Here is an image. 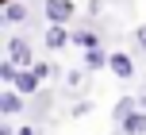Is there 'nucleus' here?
<instances>
[{
    "instance_id": "obj_5",
    "label": "nucleus",
    "mask_w": 146,
    "mask_h": 135,
    "mask_svg": "<svg viewBox=\"0 0 146 135\" xmlns=\"http://www.w3.org/2000/svg\"><path fill=\"white\" fill-rule=\"evenodd\" d=\"M66 43H69V31L62 27V23H50V31H46V46L58 50V46H66Z\"/></svg>"
},
{
    "instance_id": "obj_2",
    "label": "nucleus",
    "mask_w": 146,
    "mask_h": 135,
    "mask_svg": "<svg viewBox=\"0 0 146 135\" xmlns=\"http://www.w3.org/2000/svg\"><path fill=\"white\" fill-rule=\"evenodd\" d=\"M69 15H73V0H46V19L50 23H62L66 27Z\"/></svg>"
},
{
    "instance_id": "obj_6",
    "label": "nucleus",
    "mask_w": 146,
    "mask_h": 135,
    "mask_svg": "<svg viewBox=\"0 0 146 135\" xmlns=\"http://www.w3.org/2000/svg\"><path fill=\"white\" fill-rule=\"evenodd\" d=\"M19 108H23V97H19L15 89H8L4 97H0V112H4V116H15Z\"/></svg>"
},
{
    "instance_id": "obj_9",
    "label": "nucleus",
    "mask_w": 146,
    "mask_h": 135,
    "mask_svg": "<svg viewBox=\"0 0 146 135\" xmlns=\"http://www.w3.org/2000/svg\"><path fill=\"white\" fill-rule=\"evenodd\" d=\"M4 19H8V23L27 19V8H23V4H8V8H4Z\"/></svg>"
},
{
    "instance_id": "obj_7",
    "label": "nucleus",
    "mask_w": 146,
    "mask_h": 135,
    "mask_svg": "<svg viewBox=\"0 0 146 135\" xmlns=\"http://www.w3.org/2000/svg\"><path fill=\"white\" fill-rule=\"evenodd\" d=\"M123 131H127V135H142V131H146V112H131V116L123 120Z\"/></svg>"
},
{
    "instance_id": "obj_14",
    "label": "nucleus",
    "mask_w": 146,
    "mask_h": 135,
    "mask_svg": "<svg viewBox=\"0 0 146 135\" xmlns=\"http://www.w3.org/2000/svg\"><path fill=\"white\" fill-rule=\"evenodd\" d=\"M15 135H35V128H19V131H15Z\"/></svg>"
},
{
    "instance_id": "obj_1",
    "label": "nucleus",
    "mask_w": 146,
    "mask_h": 135,
    "mask_svg": "<svg viewBox=\"0 0 146 135\" xmlns=\"http://www.w3.org/2000/svg\"><path fill=\"white\" fill-rule=\"evenodd\" d=\"M8 58H12L15 66H31V43L23 35H12L8 39Z\"/></svg>"
},
{
    "instance_id": "obj_10",
    "label": "nucleus",
    "mask_w": 146,
    "mask_h": 135,
    "mask_svg": "<svg viewBox=\"0 0 146 135\" xmlns=\"http://www.w3.org/2000/svg\"><path fill=\"white\" fill-rule=\"evenodd\" d=\"M0 77H4V81H8V85H15V77H19V66H15V62H12V58H8V62H4V66H0Z\"/></svg>"
},
{
    "instance_id": "obj_15",
    "label": "nucleus",
    "mask_w": 146,
    "mask_h": 135,
    "mask_svg": "<svg viewBox=\"0 0 146 135\" xmlns=\"http://www.w3.org/2000/svg\"><path fill=\"white\" fill-rule=\"evenodd\" d=\"M142 108H146V97H142Z\"/></svg>"
},
{
    "instance_id": "obj_12",
    "label": "nucleus",
    "mask_w": 146,
    "mask_h": 135,
    "mask_svg": "<svg viewBox=\"0 0 146 135\" xmlns=\"http://www.w3.org/2000/svg\"><path fill=\"white\" fill-rule=\"evenodd\" d=\"M35 74H38V81H42V77L54 74V66H50V62H35Z\"/></svg>"
},
{
    "instance_id": "obj_13",
    "label": "nucleus",
    "mask_w": 146,
    "mask_h": 135,
    "mask_svg": "<svg viewBox=\"0 0 146 135\" xmlns=\"http://www.w3.org/2000/svg\"><path fill=\"white\" fill-rule=\"evenodd\" d=\"M139 46L146 50V27H139Z\"/></svg>"
},
{
    "instance_id": "obj_4",
    "label": "nucleus",
    "mask_w": 146,
    "mask_h": 135,
    "mask_svg": "<svg viewBox=\"0 0 146 135\" xmlns=\"http://www.w3.org/2000/svg\"><path fill=\"white\" fill-rule=\"evenodd\" d=\"M12 89L19 93V97H23V93H35L38 89V74H35V70H19V77H15Z\"/></svg>"
},
{
    "instance_id": "obj_11",
    "label": "nucleus",
    "mask_w": 146,
    "mask_h": 135,
    "mask_svg": "<svg viewBox=\"0 0 146 135\" xmlns=\"http://www.w3.org/2000/svg\"><path fill=\"white\" fill-rule=\"evenodd\" d=\"M131 112H135V100H119L115 104V120H127Z\"/></svg>"
},
{
    "instance_id": "obj_3",
    "label": "nucleus",
    "mask_w": 146,
    "mask_h": 135,
    "mask_svg": "<svg viewBox=\"0 0 146 135\" xmlns=\"http://www.w3.org/2000/svg\"><path fill=\"white\" fill-rule=\"evenodd\" d=\"M108 66H111V74H115V77H123V81H127V77H135V62L127 58V54H111V62H108Z\"/></svg>"
},
{
    "instance_id": "obj_8",
    "label": "nucleus",
    "mask_w": 146,
    "mask_h": 135,
    "mask_svg": "<svg viewBox=\"0 0 146 135\" xmlns=\"http://www.w3.org/2000/svg\"><path fill=\"white\" fill-rule=\"evenodd\" d=\"M108 62H111V58H108L104 50H85V66H88V70H100V66H108Z\"/></svg>"
}]
</instances>
